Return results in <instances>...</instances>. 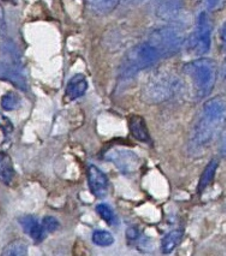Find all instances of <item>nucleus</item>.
<instances>
[{
    "instance_id": "nucleus-12",
    "label": "nucleus",
    "mask_w": 226,
    "mask_h": 256,
    "mask_svg": "<svg viewBox=\"0 0 226 256\" xmlns=\"http://www.w3.org/2000/svg\"><path fill=\"white\" fill-rule=\"evenodd\" d=\"M129 128L130 132L132 134V136L136 140L144 142V144H150V135L144 118L140 117V116H132L129 119Z\"/></svg>"
},
{
    "instance_id": "nucleus-2",
    "label": "nucleus",
    "mask_w": 226,
    "mask_h": 256,
    "mask_svg": "<svg viewBox=\"0 0 226 256\" xmlns=\"http://www.w3.org/2000/svg\"><path fill=\"white\" fill-rule=\"evenodd\" d=\"M184 74L192 80L196 93L206 98L212 93L218 77V65L213 59L200 58L186 64Z\"/></svg>"
},
{
    "instance_id": "nucleus-5",
    "label": "nucleus",
    "mask_w": 226,
    "mask_h": 256,
    "mask_svg": "<svg viewBox=\"0 0 226 256\" xmlns=\"http://www.w3.org/2000/svg\"><path fill=\"white\" fill-rule=\"evenodd\" d=\"M156 48L162 58L176 54L186 42V36L182 29L176 26H162L152 32L150 41Z\"/></svg>"
},
{
    "instance_id": "nucleus-10",
    "label": "nucleus",
    "mask_w": 226,
    "mask_h": 256,
    "mask_svg": "<svg viewBox=\"0 0 226 256\" xmlns=\"http://www.w3.org/2000/svg\"><path fill=\"white\" fill-rule=\"evenodd\" d=\"M20 224L22 228L35 243H41L46 237V231L44 230L42 224L32 216H24L20 218Z\"/></svg>"
},
{
    "instance_id": "nucleus-18",
    "label": "nucleus",
    "mask_w": 226,
    "mask_h": 256,
    "mask_svg": "<svg viewBox=\"0 0 226 256\" xmlns=\"http://www.w3.org/2000/svg\"><path fill=\"white\" fill-rule=\"evenodd\" d=\"M28 244L24 240H14L2 250L0 256H28Z\"/></svg>"
},
{
    "instance_id": "nucleus-9",
    "label": "nucleus",
    "mask_w": 226,
    "mask_h": 256,
    "mask_svg": "<svg viewBox=\"0 0 226 256\" xmlns=\"http://www.w3.org/2000/svg\"><path fill=\"white\" fill-rule=\"evenodd\" d=\"M88 183L93 195L96 196L98 198H106L108 194V178L96 166L90 165L88 168Z\"/></svg>"
},
{
    "instance_id": "nucleus-15",
    "label": "nucleus",
    "mask_w": 226,
    "mask_h": 256,
    "mask_svg": "<svg viewBox=\"0 0 226 256\" xmlns=\"http://www.w3.org/2000/svg\"><path fill=\"white\" fill-rule=\"evenodd\" d=\"M14 168L8 154L0 153V182L10 186L14 180Z\"/></svg>"
},
{
    "instance_id": "nucleus-21",
    "label": "nucleus",
    "mask_w": 226,
    "mask_h": 256,
    "mask_svg": "<svg viewBox=\"0 0 226 256\" xmlns=\"http://www.w3.org/2000/svg\"><path fill=\"white\" fill-rule=\"evenodd\" d=\"M20 105V98L14 92L4 95L2 99V107L5 111H14Z\"/></svg>"
},
{
    "instance_id": "nucleus-17",
    "label": "nucleus",
    "mask_w": 226,
    "mask_h": 256,
    "mask_svg": "<svg viewBox=\"0 0 226 256\" xmlns=\"http://www.w3.org/2000/svg\"><path fill=\"white\" fill-rule=\"evenodd\" d=\"M88 8L95 14H107L112 12L116 8L120 5L117 0H105V2H87Z\"/></svg>"
},
{
    "instance_id": "nucleus-26",
    "label": "nucleus",
    "mask_w": 226,
    "mask_h": 256,
    "mask_svg": "<svg viewBox=\"0 0 226 256\" xmlns=\"http://www.w3.org/2000/svg\"><path fill=\"white\" fill-rule=\"evenodd\" d=\"M5 26V17H4V10H2V8L0 6V30H2V28H4Z\"/></svg>"
},
{
    "instance_id": "nucleus-25",
    "label": "nucleus",
    "mask_w": 226,
    "mask_h": 256,
    "mask_svg": "<svg viewBox=\"0 0 226 256\" xmlns=\"http://www.w3.org/2000/svg\"><path fill=\"white\" fill-rule=\"evenodd\" d=\"M126 236H128V238H129V240H135L136 238L138 237V231L136 230V228H130L129 230H128V232H126Z\"/></svg>"
},
{
    "instance_id": "nucleus-16",
    "label": "nucleus",
    "mask_w": 226,
    "mask_h": 256,
    "mask_svg": "<svg viewBox=\"0 0 226 256\" xmlns=\"http://www.w3.org/2000/svg\"><path fill=\"white\" fill-rule=\"evenodd\" d=\"M219 168V160L218 159H212L208 165L204 168V171L202 172V176L200 178V182H198V194H201L206 188L212 183L214 180V176H216V171H218Z\"/></svg>"
},
{
    "instance_id": "nucleus-14",
    "label": "nucleus",
    "mask_w": 226,
    "mask_h": 256,
    "mask_svg": "<svg viewBox=\"0 0 226 256\" xmlns=\"http://www.w3.org/2000/svg\"><path fill=\"white\" fill-rule=\"evenodd\" d=\"M184 236V231L180 228L168 232L162 240V252L165 255L171 254L174 252V249L180 246V243L182 242V238Z\"/></svg>"
},
{
    "instance_id": "nucleus-28",
    "label": "nucleus",
    "mask_w": 226,
    "mask_h": 256,
    "mask_svg": "<svg viewBox=\"0 0 226 256\" xmlns=\"http://www.w3.org/2000/svg\"><path fill=\"white\" fill-rule=\"evenodd\" d=\"M220 72H222V78H224L225 81H226V58H225L224 62H222V70H220Z\"/></svg>"
},
{
    "instance_id": "nucleus-27",
    "label": "nucleus",
    "mask_w": 226,
    "mask_h": 256,
    "mask_svg": "<svg viewBox=\"0 0 226 256\" xmlns=\"http://www.w3.org/2000/svg\"><path fill=\"white\" fill-rule=\"evenodd\" d=\"M220 38H222V40L226 44V22L222 24V29H220Z\"/></svg>"
},
{
    "instance_id": "nucleus-8",
    "label": "nucleus",
    "mask_w": 226,
    "mask_h": 256,
    "mask_svg": "<svg viewBox=\"0 0 226 256\" xmlns=\"http://www.w3.org/2000/svg\"><path fill=\"white\" fill-rule=\"evenodd\" d=\"M14 50H11L10 46L5 47L2 50V70L5 74V77L14 81L16 84L23 87L22 82H24L22 76V68H20V62L17 58V53L14 52Z\"/></svg>"
},
{
    "instance_id": "nucleus-1",
    "label": "nucleus",
    "mask_w": 226,
    "mask_h": 256,
    "mask_svg": "<svg viewBox=\"0 0 226 256\" xmlns=\"http://www.w3.org/2000/svg\"><path fill=\"white\" fill-rule=\"evenodd\" d=\"M226 126V99L214 98L204 102L202 114L192 129L189 150L198 156L222 134Z\"/></svg>"
},
{
    "instance_id": "nucleus-4",
    "label": "nucleus",
    "mask_w": 226,
    "mask_h": 256,
    "mask_svg": "<svg viewBox=\"0 0 226 256\" xmlns=\"http://www.w3.org/2000/svg\"><path fill=\"white\" fill-rule=\"evenodd\" d=\"M182 90V82L174 75H159L150 78L142 89L141 98L146 104L156 105L165 102Z\"/></svg>"
},
{
    "instance_id": "nucleus-11",
    "label": "nucleus",
    "mask_w": 226,
    "mask_h": 256,
    "mask_svg": "<svg viewBox=\"0 0 226 256\" xmlns=\"http://www.w3.org/2000/svg\"><path fill=\"white\" fill-rule=\"evenodd\" d=\"M88 89V82L84 75H76L70 80L65 90V96L69 100L82 98Z\"/></svg>"
},
{
    "instance_id": "nucleus-3",
    "label": "nucleus",
    "mask_w": 226,
    "mask_h": 256,
    "mask_svg": "<svg viewBox=\"0 0 226 256\" xmlns=\"http://www.w3.org/2000/svg\"><path fill=\"white\" fill-rule=\"evenodd\" d=\"M160 58L162 56L150 42L140 44L124 56L120 68V76L124 80H130L138 75L140 71L156 64Z\"/></svg>"
},
{
    "instance_id": "nucleus-13",
    "label": "nucleus",
    "mask_w": 226,
    "mask_h": 256,
    "mask_svg": "<svg viewBox=\"0 0 226 256\" xmlns=\"http://www.w3.org/2000/svg\"><path fill=\"white\" fill-rule=\"evenodd\" d=\"M183 8L182 2H162L159 4L156 14L160 18L165 20H171L177 18Z\"/></svg>"
},
{
    "instance_id": "nucleus-24",
    "label": "nucleus",
    "mask_w": 226,
    "mask_h": 256,
    "mask_svg": "<svg viewBox=\"0 0 226 256\" xmlns=\"http://www.w3.org/2000/svg\"><path fill=\"white\" fill-rule=\"evenodd\" d=\"M219 153L222 158H226V132L225 135L222 136V142H220V148H219Z\"/></svg>"
},
{
    "instance_id": "nucleus-7",
    "label": "nucleus",
    "mask_w": 226,
    "mask_h": 256,
    "mask_svg": "<svg viewBox=\"0 0 226 256\" xmlns=\"http://www.w3.org/2000/svg\"><path fill=\"white\" fill-rule=\"evenodd\" d=\"M106 159L117 166L120 172L126 174H132L136 172L141 165V160L138 156L129 150H120L114 148L106 154Z\"/></svg>"
},
{
    "instance_id": "nucleus-23",
    "label": "nucleus",
    "mask_w": 226,
    "mask_h": 256,
    "mask_svg": "<svg viewBox=\"0 0 226 256\" xmlns=\"http://www.w3.org/2000/svg\"><path fill=\"white\" fill-rule=\"evenodd\" d=\"M226 2H204V5L210 11L219 10V8H224Z\"/></svg>"
},
{
    "instance_id": "nucleus-6",
    "label": "nucleus",
    "mask_w": 226,
    "mask_h": 256,
    "mask_svg": "<svg viewBox=\"0 0 226 256\" xmlns=\"http://www.w3.org/2000/svg\"><path fill=\"white\" fill-rule=\"evenodd\" d=\"M212 30L213 23L210 14L206 11L201 12L198 17L195 32L190 38V44L192 48L195 50L196 54L204 56L210 50L212 44Z\"/></svg>"
},
{
    "instance_id": "nucleus-22",
    "label": "nucleus",
    "mask_w": 226,
    "mask_h": 256,
    "mask_svg": "<svg viewBox=\"0 0 226 256\" xmlns=\"http://www.w3.org/2000/svg\"><path fill=\"white\" fill-rule=\"evenodd\" d=\"M59 226H60L59 222L56 218H53V216H46L42 222V228L46 231V234L47 232L50 234V232L56 231L59 228Z\"/></svg>"
},
{
    "instance_id": "nucleus-20",
    "label": "nucleus",
    "mask_w": 226,
    "mask_h": 256,
    "mask_svg": "<svg viewBox=\"0 0 226 256\" xmlns=\"http://www.w3.org/2000/svg\"><path fill=\"white\" fill-rule=\"evenodd\" d=\"M96 212L108 225H116L117 224V216H116L114 212L108 204H101L96 207Z\"/></svg>"
},
{
    "instance_id": "nucleus-19",
    "label": "nucleus",
    "mask_w": 226,
    "mask_h": 256,
    "mask_svg": "<svg viewBox=\"0 0 226 256\" xmlns=\"http://www.w3.org/2000/svg\"><path fill=\"white\" fill-rule=\"evenodd\" d=\"M92 240H93V243L95 246H102V248L111 246L112 244L114 243V237H113L108 231H104V230L94 231L93 236H92Z\"/></svg>"
}]
</instances>
